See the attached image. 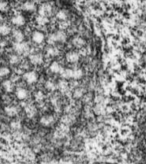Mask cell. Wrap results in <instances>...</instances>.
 <instances>
[{
  "mask_svg": "<svg viewBox=\"0 0 146 164\" xmlns=\"http://www.w3.org/2000/svg\"><path fill=\"white\" fill-rule=\"evenodd\" d=\"M72 44L75 46V47H82V46L85 45V40L82 38V37H79V36H77V37H74L72 40Z\"/></svg>",
  "mask_w": 146,
  "mask_h": 164,
  "instance_id": "2e32d148",
  "label": "cell"
},
{
  "mask_svg": "<svg viewBox=\"0 0 146 164\" xmlns=\"http://www.w3.org/2000/svg\"><path fill=\"white\" fill-rule=\"evenodd\" d=\"M8 10V3L5 1H0V12H5Z\"/></svg>",
  "mask_w": 146,
  "mask_h": 164,
  "instance_id": "484cf974",
  "label": "cell"
},
{
  "mask_svg": "<svg viewBox=\"0 0 146 164\" xmlns=\"http://www.w3.org/2000/svg\"><path fill=\"white\" fill-rule=\"evenodd\" d=\"M11 127L13 129H19V128H21V123L19 122V121H12Z\"/></svg>",
  "mask_w": 146,
  "mask_h": 164,
  "instance_id": "83f0119b",
  "label": "cell"
},
{
  "mask_svg": "<svg viewBox=\"0 0 146 164\" xmlns=\"http://www.w3.org/2000/svg\"><path fill=\"white\" fill-rule=\"evenodd\" d=\"M32 40L34 43L36 44H41L42 42L45 40V36L42 32L40 31H34L32 33Z\"/></svg>",
  "mask_w": 146,
  "mask_h": 164,
  "instance_id": "30bf717a",
  "label": "cell"
},
{
  "mask_svg": "<svg viewBox=\"0 0 146 164\" xmlns=\"http://www.w3.org/2000/svg\"><path fill=\"white\" fill-rule=\"evenodd\" d=\"M24 111H25V113H26V115L29 117V118H33V117L37 114V109H36V107L34 106V105H32V104L25 105Z\"/></svg>",
  "mask_w": 146,
  "mask_h": 164,
  "instance_id": "ba28073f",
  "label": "cell"
},
{
  "mask_svg": "<svg viewBox=\"0 0 146 164\" xmlns=\"http://www.w3.org/2000/svg\"><path fill=\"white\" fill-rule=\"evenodd\" d=\"M9 62L12 65H17L20 62V58L18 56V54H12L9 57Z\"/></svg>",
  "mask_w": 146,
  "mask_h": 164,
  "instance_id": "cb8c5ba5",
  "label": "cell"
},
{
  "mask_svg": "<svg viewBox=\"0 0 146 164\" xmlns=\"http://www.w3.org/2000/svg\"><path fill=\"white\" fill-rule=\"evenodd\" d=\"M2 19H3V16H2L1 13H0V22H1V21H2Z\"/></svg>",
  "mask_w": 146,
  "mask_h": 164,
  "instance_id": "4dcf8cb0",
  "label": "cell"
},
{
  "mask_svg": "<svg viewBox=\"0 0 146 164\" xmlns=\"http://www.w3.org/2000/svg\"><path fill=\"white\" fill-rule=\"evenodd\" d=\"M35 99L36 101H42L44 99V93L42 91H37L35 93Z\"/></svg>",
  "mask_w": 146,
  "mask_h": 164,
  "instance_id": "4316f807",
  "label": "cell"
},
{
  "mask_svg": "<svg viewBox=\"0 0 146 164\" xmlns=\"http://www.w3.org/2000/svg\"><path fill=\"white\" fill-rule=\"evenodd\" d=\"M11 22L13 23L16 26H23L25 24V18L23 15L21 14H17L15 16H13L11 19Z\"/></svg>",
  "mask_w": 146,
  "mask_h": 164,
  "instance_id": "4fadbf2b",
  "label": "cell"
},
{
  "mask_svg": "<svg viewBox=\"0 0 146 164\" xmlns=\"http://www.w3.org/2000/svg\"><path fill=\"white\" fill-rule=\"evenodd\" d=\"M79 59H80L79 53L75 51H69L66 54V60L69 63H76L79 61Z\"/></svg>",
  "mask_w": 146,
  "mask_h": 164,
  "instance_id": "8fae6325",
  "label": "cell"
},
{
  "mask_svg": "<svg viewBox=\"0 0 146 164\" xmlns=\"http://www.w3.org/2000/svg\"><path fill=\"white\" fill-rule=\"evenodd\" d=\"M35 4H34L33 2L31 1H27V2H25L23 5H22V9L25 10V11H34L35 10Z\"/></svg>",
  "mask_w": 146,
  "mask_h": 164,
  "instance_id": "d6986e66",
  "label": "cell"
},
{
  "mask_svg": "<svg viewBox=\"0 0 146 164\" xmlns=\"http://www.w3.org/2000/svg\"><path fill=\"white\" fill-rule=\"evenodd\" d=\"M46 87L48 88V89H50V90H53L55 88V85H54V83H52V82H47Z\"/></svg>",
  "mask_w": 146,
  "mask_h": 164,
  "instance_id": "f546056e",
  "label": "cell"
},
{
  "mask_svg": "<svg viewBox=\"0 0 146 164\" xmlns=\"http://www.w3.org/2000/svg\"><path fill=\"white\" fill-rule=\"evenodd\" d=\"M11 32V28L6 24H2L0 25V35L2 36H6Z\"/></svg>",
  "mask_w": 146,
  "mask_h": 164,
  "instance_id": "ffe728a7",
  "label": "cell"
},
{
  "mask_svg": "<svg viewBox=\"0 0 146 164\" xmlns=\"http://www.w3.org/2000/svg\"><path fill=\"white\" fill-rule=\"evenodd\" d=\"M15 95L17 99L19 100H26L28 97V91L23 87H17L15 89Z\"/></svg>",
  "mask_w": 146,
  "mask_h": 164,
  "instance_id": "52a82bcc",
  "label": "cell"
},
{
  "mask_svg": "<svg viewBox=\"0 0 146 164\" xmlns=\"http://www.w3.org/2000/svg\"><path fill=\"white\" fill-rule=\"evenodd\" d=\"M67 38V35L66 33L64 32L63 30H58L57 32L53 33V34H51L48 38V43L49 44H54L55 42H65Z\"/></svg>",
  "mask_w": 146,
  "mask_h": 164,
  "instance_id": "6da1fadb",
  "label": "cell"
},
{
  "mask_svg": "<svg viewBox=\"0 0 146 164\" xmlns=\"http://www.w3.org/2000/svg\"><path fill=\"white\" fill-rule=\"evenodd\" d=\"M83 77V71L80 68L72 69V78L73 79H81Z\"/></svg>",
  "mask_w": 146,
  "mask_h": 164,
  "instance_id": "e0dca14e",
  "label": "cell"
},
{
  "mask_svg": "<svg viewBox=\"0 0 146 164\" xmlns=\"http://www.w3.org/2000/svg\"><path fill=\"white\" fill-rule=\"evenodd\" d=\"M46 51L49 56H57L59 54V50H58V48L55 47V46H49Z\"/></svg>",
  "mask_w": 146,
  "mask_h": 164,
  "instance_id": "44dd1931",
  "label": "cell"
},
{
  "mask_svg": "<svg viewBox=\"0 0 146 164\" xmlns=\"http://www.w3.org/2000/svg\"><path fill=\"white\" fill-rule=\"evenodd\" d=\"M29 60L33 65H40L43 63V56L41 53H33L29 56Z\"/></svg>",
  "mask_w": 146,
  "mask_h": 164,
  "instance_id": "5b68a950",
  "label": "cell"
},
{
  "mask_svg": "<svg viewBox=\"0 0 146 164\" xmlns=\"http://www.w3.org/2000/svg\"><path fill=\"white\" fill-rule=\"evenodd\" d=\"M55 121H56V119L53 115H43L40 118L39 122L43 127H51V126L54 125Z\"/></svg>",
  "mask_w": 146,
  "mask_h": 164,
  "instance_id": "277c9868",
  "label": "cell"
},
{
  "mask_svg": "<svg viewBox=\"0 0 146 164\" xmlns=\"http://www.w3.org/2000/svg\"><path fill=\"white\" fill-rule=\"evenodd\" d=\"M2 86H3V89L5 90L8 93H10V92L14 91V84L11 80H5L3 81L2 83Z\"/></svg>",
  "mask_w": 146,
  "mask_h": 164,
  "instance_id": "9a60e30c",
  "label": "cell"
},
{
  "mask_svg": "<svg viewBox=\"0 0 146 164\" xmlns=\"http://www.w3.org/2000/svg\"><path fill=\"white\" fill-rule=\"evenodd\" d=\"M58 88H59V89H61V90H63V89L65 90L67 88V83L65 81H60L58 83Z\"/></svg>",
  "mask_w": 146,
  "mask_h": 164,
  "instance_id": "f1b7e54d",
  "label": "cell"
},
{
  "mask_svg": "<svg viewBox=\"0 0 146 164\" xmlns=\"http://www.w3.org/2000/svg\"><path fill=\"white\" fill-rule=\"evenodd\" d=\"M12 35H13V39L15 42H23L24 40V34L21 30L18 29H15V30L12 31Z\"/></svg>",
  "mask_w": 146,
  "mask_h": 164,
  "instance_id": "5bb4252c",
  "label": "cell"
},
{
  "mask_svg": "<svg viewBox=\"0 0 146 164\" xmlns=\"http://www.w3.org/2000/svg\"><path fill=\"white\" fill-rule=\"evenodd\" d=\"M63 69H64V68H63L61 65L59 64L57 61H53V62L50 64V66H49V70H50L52 73H54V74H60V73L62 72Z\"/></svg>",
  "mask_w": 146,
  "mask_h": 164,
  "instance_id": "7c38bea8",
  "label": "cell"
},
{
  "mask_svg": "<svg viewBox=\"0 0 146 164\" xmlns=\"http://www.w3.org/2000/svg\"><path fill=\"white\" fill-rule=\"evenodd\" d=\"M4 112L6 113V115L9 117H15L18 114V108H17L15 105H7V106L4 108Z\"/></svg>",
  "mask_w": 146,
  "mask_h": 164,
  "instance_id": "9c48e42d",
  "label": "cell"
},
{
  "mask_svg": "<svg viewBox=\"0 0 146 164\" xmlns=\"http://www.w3.org/2000/svg\"><path fill=\"white\" fill-rule=\"evenodd\" d=\"M11 73V70L9 67L7 66H2L0 67V77L4 78V77H8Z\"/></svg>",
  "mask_w": 146,
  "mask_h": 164,
  "instance_id": "ac0fdd59",
  "label": "cell"
},
{
  "mask_svg": "<svg viewBox=\"0 0 146 164\" xmlns=\"http://www.w3.org/2000/svg\"><path fill=\"white\" fill-rule=\"evenodd\" d=\"M51 12H52V7H51L49 3H43L39 7V15L41 16L47 17V16L51 14Z\"/></svg>",
  "mask_w": 146,
  "mask_h": 164,
  "instance_id": "8992f818",
  "label": "cell"
},
{
  "mask_svg": "<svg viewBox=\"0 0 146 164\" xmlns=\"http://www.w3.org/2000/svg\"><path fill=\"white\" fill-rule=\"evenodd\" d=\"M36 22L39 24V25H45L49 22V19L45 17V16H41V15H38L36 17Z\"/></svg>",
  "mask_w": 146,
  "mask_h": 164,
  "instance_id": "7402d4cb",
  "label": "cell"
},
{
  "mask_svg": "<svg viewBox=\"0 0 146 164\" xmlns=\"http://www.w3.org/2000/svg\"><path fill=\"white\" fill-rule=\"evenodd\" d=\"M56 17L59 19V20H61V21H64L66 18H67V12L65 10H59L57 12V14H56Z\"/></svg>",
  "mask_w": 146,
  "mask_h": 164,
  "instance_id": "d4e9b609",
  "label": "cell"
},
{
  "mask_svg": "<svg viewBox=\"0 0 146 164\" xmlns=\"http://www.w3.org/2000/svg\"><path fill=\"white\" fill-rule=\"evenodd\" d=\"M13 49L17 54H26L29 51V46L26 42H15Z\"/></svg>",
  "mask_w": 146,
  "mask_h": 164,
  "instance_id": "7a4b0ae2",
  "label": "cell"
},
{
  "mask_svg": "<svg viewBox=\"0 0 146 164\" xmlns=\"http://www.w3.org/2000/svg\"><path fill=\"white\" fill-rule=\"evenodd\" d=\"M23 79L28 84H34L38 81V74L33 70H30L23 74Z\"/></svg>",
  "mask_w": 146,
  "mask_h": 164,
  "instance_id": "3957f363",
  "label": "cell"
},
{
  "mask_svg": "<svg viewBox=\"0 0 146 164\" xmlns=\"http://www.w3.org/2000/svg\"><path fill=\"white\" fill-rule=\"evenodd\" d=\"M61 74V76L65 79H68V78H72V69L70 68H66V69H63L62 72L60 73Z\"/></svg>",
  "mask_w": 146,
  "mask_h": 164,
  "instance_id": "603a6c76",
  "label": "cell"
}]
</instances>
